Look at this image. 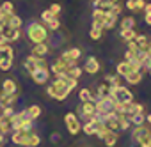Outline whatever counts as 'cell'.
Returning <instances> with one entry per match:
<instances>
[{
	"mask_svg": "<svg viewBox=\"0 0 151 147\" xmlns=\"http://www.w3.org/2000/svg\"><path fill=\"white\" fill-rule=\"evenodd\" d=\"M121 39L123 41H126V43H130V41H135V37H137V32H135V29L133 30H121Z\"/></svg>",
	"mask_w": 151,
	"mask_h": 147,
	"instance_id": "f546056e",
	"label": "cell"
},
{
	"mask_svg": "<svg viewBox=\"0 0 151 147\" xmlns=\"http://www.w3.org/2000/svg\"><path fill=\"white\" fill-rule=\"evenodd\" d=\"M13 60H14V50L7 43L2 44V46H0V69H2V71H9L13 67Z\"/></svg>",
	"mask_w": 151,
	"mask_h": 147,
	"instance_id": "277c9868",
	"label": "cell"
},
{
	"mask_svg": "<svg viewBox=\"0 0 151 147\" xmlns=\"http://www.w3.org/2000/svg\"><path fill=\"white\" fill-rule=\"evenodd\" d=\"M64 122H66V128L71 135H78L80 129H82V124H80V119L77 117V113H73V112H68L64 115Z\"/></svg>",
	"mask_w": 151,
	"mask_h": 147,
	"instance_id": "8992f818",
	"label": "cell"
},
{
	"mask_svg": "<svg viewBox=\"0 0 151 147\" xmlns=\"http://www.w3.org/2000/svg\"><path fill=\"white\" fill-rule=\"evenodd\" d=\"M48 51H50L48 43H39V44H34V46H32L30 55H34V57H46Z\"/></svg>",
	"mask_w": 151,
	"mask_h": 147,
	"instance_id": "ac0fdd59",
	"label": "cell"
},
{
	"mask_svg": "<svg viewBox=\"0 0 151 147\" xmlns=\"http://www.w3.org/2000/svg\"><path fill=\"white\" fill-rule=\"evenodd\" d=\"M48 36H50V30L46 29L45 23H41V21H32V23L27 25V37H29L30 43H34V44L46 43Z\"/></svg>",
	"mask_w": 151,
	"mask_h": 147,
	"instance_id": "6da1fadb",
	"label": "cell"
},
{
	"mask_svg": "<svg viewBox=\"0 0 151 147\" xmlns=\"http://www.w3.org/2000/svg\"><path fill=\"white\" fill-rule=\"evenodd\" d=\"M78 99H80V103H87V101H94V96H93V92L86 87V89H80Z\"/></svg>",
	"mask_w": 151,
	"mask_h": 147,
	"instance_id": "d4e9b609",
	"label": "cell"
},
{
	"mask_svg": "<svg viewBox=\"0 0 151 147\" xmlns=\"http://www.w3.org/2000/svg\"><path fill=\"white\" fill-rule=\"evenodd\" d=\"M151 133V129L144 124V126H135V129H133V133H132V138H133V142H137V143H140L142 142V138L146 136V135H149Z\"/></svg>",
	"mask_w": 151,
	"mask_h": 147,
	"instance_id": "2e32d148",
	"label": "cell"
},
{
	"mask_svg": "<svg viewBox=\"0 0 151 147\" xmlns=\"http://www.w3.org/2000/svg\"><path fill=\"white\" fill-rule=\"evenodd\" d=\"M66 73H68V75H69L71 78H77V80H78V78L82 76L84 69H82V67H78V66H73V67H69V69H68Z\"/></svg>",
	"mask_w": 151,
	"mask_h": 147,
	"instance_id": "d6a6232c",
	"label": "cell"
},
{
	"mask_svg": "<svg viewBox=\"0 0 151 147\" xmlns=\"http://www.w3.org/2000/svg\"><path fill=\"white\" fill-rule=\"evenodd\" d=\"M105 83H107L109 87H117V85H121V83H119V76H116V75H107V76H105Z\"/></svg>",
	"mask_w": 151,
	"mask_h": 147,
	"instance_id": "836d02e7",
	"label": "cell"
},
{
	"mask_svg": "<svg viewBox=\"0 0 151 147\" xmlns=\"http://www.w3.org/2000/svg\"><path fill=\"white\" fill-rule=\"evenodd\" d=\"M50 13H52L53 16H59V14H60V6H59V4H52V6H50Z\"/></svg>",
	"mask_w": 151,
	"mask_h": 147,
	"instance_id": "ee69618b",
	"label": "cell"
},
{
	"mask_svg": "<svg viewBox=\"0 0 151 147\" xmlns=\"http://www.w3.org/2000/svg\"><path fill=\"white\" fill-rule=\"evenodd\" d=\"M142 76H144V75H142L140 71H132L130 75H126L124 78H126V82H128L130 85H139V83L142 82Z\"/></svg>",
	"mask_w": 151,
	"mask_h": 147,
	"instance_id": "603a6c76",
	"label": "cell"
},
{
	"mask_svg": "<svg viewBox=\"0 0 151 147\" xmlns=\"http://www.w3.org/2000/svg\"><path fill=\"white\" fill-rule=\"evenodd\" d=\"M101 29H96V27H91V32H89V36H91V39H94V41H98V39H101Z\"/></svg>",
	"mask_w": 151,
	"mask_h": 147,
	"instance_id": "74e56055",
	"label": "cell"
},
{
	"mask_svg": "<svg viewBox=\"0 0 151 147\" xmlns=\"http://www.w3.org/2000/svg\"><path fill=\"white\" fill-rule=\"evenodd\" d=\"M2 91H4V92H16V82L11 80V78L4 80V82H2Z\"/></svg>",
	"mask_w": 151,
	"mask_h": 147,
	"instance_id": "f1b7e54d",
	"label": "cell"
},
{
	"mask_svg": "<svg viewBox=\"0 0 151 147\" xmlns=\"http://www.w3.org/2000/svg\"><path fill=\"white\" fill-rule=\"evenodd\" d=\"M25 110H27V115H29L30 121H34V119H37V117L41 115V108H39L37 105H30V106L25 108Z\"/></svg>",
	"mask_w": 151,
	"mask_h": 147,
	"instance_id": "83f0119b",
	"label": "cell"
},
{
	"mask_svg": "<svg viewBox=\"0 0 151 147\" xmlns=\"http://www.w3.org/2000/svg\"><path fill=\"white\" fill-rule=\"evenodd\" d=\"M25 121H29V115H27V110H22V112H14V115L11 117V124H13V129H18Z\"/></svg>",
	"mask_w": 151,
	"mask_h": 147,
	"instance_id": "e0dca14e",
	"label": "cell"
},
{
	"mask_svg": "<svg viewBox=\"0 0 151 147\" xmlns=\"http://www.w3.org/2000/svg\"><path fill=\"white\" fill-rule=\"evenodd\" d=\"M59 27H60V21H59V16H57V18H53L52 21H48V23H46V29H48V30H52V32H55V30H59Z\"/></svg>",
	"mask_w": 151,
	"mask_h": 147,
	"instance_id": "d590c367",
	"label": "cell"
},
{
	"mask_svg": "<svg viewBox=\"0 0 151 147\" xmlns=\"http://www.w3.org/2000/svg\"><path fill=\"white\" fill-rule=\"evenodd\" d=\"M2 44H6V39H4L2 36H0V46H2Z\"/></svg>",
	"mask_w": 151,
	"mask_h": 147,
	"instance_id": "f5cc1de1",
	"label": "cell"
},
{
	"mask_svg": "<svg viewBox=\"0 0 151 147\" xmlns=\"http://www.w3.org/2000/svg\"><path fill=\"white\" fill-rule=\"evenodd\" d=\"M94 103H96V113L98 115H105L109 112H114V108H116V101L109 94L103 96V98H100V99H96Z\"/></svg>",
	"mask_w": 151,
	"mask_h": 147,
	"instance_id": "5b68a950",
	"label": "cell"
},
{
	"mask_svg": "<svg viewBox=\"0 0 151 147\" xmlns=\"http://www.w3.org/2000/svg\"><path fill=\"white\" fill-rule=\"evenodd\" d=\"M116 73H117V76H126V75H130V73H132L130 62H126V60L119 62V64L116 66Z\"/></svg>",
	"mask_w": 151,
	"mask_h": 147,
	"instance_id": "7402d4cb",
	"label": "cell"
},
{
	"mask_svg": "<svg viewBox=\"0 0 151 147\" xmlns=\"http://www.w3.org/2000/svg\"><path fill=\"white\" fill-rule=\"evenodd\" d=\"M30 136H32V131H13L11 133V142L14 145L29 147L30 145Z\"/></svg>",
	"mask_w": 151,
	"mask_h": 147,
	"instance_id": "9c48e42d",
	"label": "cell"
},
{
	"mask_svg": "<svg viewBox=\"0 0 151 147\" xmlns=\"http://www.w3.org/2000/svg\"><path fill=\"white\" fill-rule=\"evenodd\" d=\"M2 18H4V14H2V11H0V21H2Z\"/></svg>",
	"mask_w": 151,
	"mask_h": 147,
	"instance_id": "db71d44e",
	"label": "cell"
},
{
	"mask_svg": "<svg viewBox=\"0 0 151 147\" xmlns=\"http://www.w3.org/2000/svg\"><path fill=\"white\" fill-rule=\"evenodd\" d=\"M84 71L87 75H98L100 73V62L96 57H87L86 64H84Z\"/></svg>",
	"mask_w": 151,
	"mask_h": 147,
	"instance_id": "9a60e30c",
	"label": "cell"
},
{
	"mask_svg": "<svg viewBox=\"0 0 151 147\" xmlns=\"http://www.w3.org/2000/svg\"><path fill=\"white\" fill-rule=\"evenodd\" d=\"M124 7H126V9H128L130 13H135V0H126Z\"/></svg>",
	"mask_w": 151,
	"mask_h": 147,
	"instance_id": "f6af8a7d",
	"label": "cell"
},
{
	"mask_svg": "<svg viewBox=\"0 0 151 147\" xmlns=\"http://www.w3.org/2000/svg\"><path fill=\"white\" fill-rule=\"evenodd\" d=\"M149 76H151V67H149Z\"/></svg>",
	"mask_w": 151,
	"mask_h": 147,
	"instance_id": "9f6ffc18",
	"label": "cell"
},
{
	"mask_svg": "<svg viewBox=\"0 0 151 147\" xmlns=\"http://www.w3.org/2000/svg\"><path fill=\"white\" fill-rule=\"evenodd\" d=\"M146 51H147V57H149V59H151V44H149V46H147V50H146Z\"/></svg>",
	"mask_w": 151,
	"mask_h": 147,
	"instance_id": "f907efd6",
	"label": "cell"
},
{
	"mask_svg": "<svg viewBox=\"0 0 151 147\" xmlns=\"http://www.w3.org/2000/svg\"><path fill=\"white\" fill-rule=\"evenodd\" d=\"M109 96L116 101V103H132L133 101V94L128 87L124 85H117V87H109Z\"/></svg>",
	"mask_w": 151,
	"mask_h": 147,
	"instance_id": "3957f363",
	"label": "cell"
},
{
	"mask_svg": "<svg viewBox=\"0 0 151 147\" xmlns=\"http://www.w3.org/2000/svg\"><path fill=\"white\" fill-rule=\"evenodd\" d=\"M107 94H109V85L103 82V83H100V85H98V99H100V98H103V96H107Z\"/></svg>",
	"mask_w": 151,
	"mask_h": 147,
	"instance_id": "f35d334b",
	"label": "cell"
},
{
	"mask_svg": "<svg viewBox=\"0 0 151 147\" xmlns=\"http://www.w3.org/2000/svg\"><path fill=\"white\" fill-rule=\"evenodd\" d=\"M146 121H147V122L151 124V113H147V115H146Z\"/></svg>",
	"mask_w": 151,
	"mask_h": 147,
	"instance_id": "816d5d0a",
	"label": "cell"
},
{
	"mask_svg": "<svg viewBox=\"0 0 151 147\" xmlns=\"http://www.w3.org/2000/svg\"><path fill=\"white\" fill-rule=\"evenodd\" d=\"M144 13H151V4H146V7H144Z\"/></svg>",
	"mask_w": 151,
	"mask_h": 147,
	"instance_id": "681fc988",
	"label": "cell"
},
{
	"mask_svg": "<svg viewBox=\"0 0 151 147\" xmlns=\"http://www.w3.org/2000/svg\"><path fill=\"white\" fill-rule=\"evenodd\" d=\"M73 66H77V64H69V62H66V60H62L60 57L59 59H55L53 62H52V73H53V76L55 75H59V73H66L69 67H73Z\"/></svg>",
	"mask_w": 151,
	"mask_h": 147,
	"instance_id": "4fadbf2b",
	"label": "cell"
},
{
	"mask_svg": "<svg viewBox=\"0 0 151 147\" xmlns=\"http://www.w3.org/2000/svg\"><path fill=\"white\" fill-rule=\"evenodd\" d=\"M18 101V92H4L0 91V108L13 106Z\"/></svg>",
	"mask_w": 151,
	"mask_h": 147,
	"instance_id": "7c38bea8",
	"label": "cell"
},
{
	"mask_svg": "<svg viewBox=\"0 0 151 147\" xmlns=\"http://www.w3.org/2000/svg\"><path fill=\"white\" fill-rule=\"evenodd\" d=\"M139 145H140V147H151V133H149V135H146Z\"/></svg>",
	"mask_w": 151,
	"mask_h": 147,
	"instance_id": "b9f144b4",
	"label": "cell"
},
{
	"mask_svg": "<svg viewBox=\"0 0 151 147\" xmlns=\"http://www.w3.org/2000/svg\"><path fill=\"white\" fill-rule=\"evenodd\" d=\"M69 89L66 87V83L62 82V80H59V78H55V82L52 83V85H48V89H46V94L50 96V98H53V99H57V101H64L68 96H69Z\"/></svg>",
	"mask_w": 151,
	"mask_h": 147,
	"instance_id": "7a4b0ae2",
	"label": "cell"
},
{
	"mask_svg": "<svg viewBox=\"0 0 151 147\" xmlns=\"http://www.w3.org/2000/svg\"><path fill=\"white\" fill-rule=\"evenodd\" d=\"M94 115H96V103H94V101H87V103H82V105H78L77 117L89 121V119H93Z\"/></svg>",
	"mask_w": 151,
	"mask_h": 147,
	"instance_id": "52a82bcc",
	"label": "cell"
},
{
	"mask_svg": "<svg viewBox=\"0 0 151 147\" xmlns=\"http://www.w3.org/2000/svg\"><path fill=\"white\" fill-rule=\"evenodd\" d=\"M128 121H130L132 124H135V126H144V124H146V117H144V113H135V115H132Z\"/></svg>",
	"mask_w": 151,
	"mask_h": 147,
	"instance_id": "1f68e13d",
	"label": "cell"
},
{
	"mask_svg": "<svg viewBox=\"0 0 151 147\" xmlns=\"http://www.w3.org/2000/svg\"><path fill=\"white\" fill-rule=\"evenodd\" d=\"M82 57V50L80 48H68L60 53V59L69 62V64H77V60Z\"/></svg>",
	"mask_w": 151,
	"mask_h": 147,
	"instance_id": "8fae6325",
	"label": "cell"
},
{
	"mask_svg": "<svg viewBox=\"0 0 151 147\" xmlns=\"http://www.w3.org/2000/svg\"><path fill=\"white\" fill-rule=\"evenodd\" d=\"M39 143H41V136H39L37 133H34V131H32V136H30V145H29V147H37Z\"/></svg>",
	"mask_w": 151,
	"mask_h": 147,
	"instance_id": "60d3db41",
	"label": "cell"
},
{
	"mask_svg": "<svg viewBox=\"0 0 151 147\" xmlns=\"http://www.w3.org/2000/svg\"><path fill=\"white\" fill-rule=\"evenodd\" d=\"M128 50H130V51H133V53H137L140 48L137 46V43H135V41H130V43H128Z\"/></svg>",
	"mask_w": 151,
	"mask_h": 147,
	"instance_id": "7dc6e473",
	"label": "cell"
},
{
	"mask_svg": "<svg viewBox=\"0 0 151 147\" xmlns=\"http://www.w3.org/2000/svg\"><path fill=\"white\" fill-rule=\"evenodd\" d=\"M117 138H119V135H117V133H114V131H110V133L103 138V142H105V145H107V147H114V145H116V142H117Z\"/></svg>",
	"mask_w": 151,
	"mask_h": 147,
	"instance_id": "4dcf8cb0",
	"label": "cell"
},
{
	"mask_svg": "<svg viewBox=\"0 0 151 147\" xmlns=\"http://www.w3.org/2000/svg\"><path fill=\"white\" fill-rule=\"evenodd\" d=\"M2 21L7 25V27H13V29H22V18L14 13V14H11V16H4L2 18Z\"/></svg>",
	"mask_w": 151,
	"mask_h": 147,
	"instance_id": "d6986e66",
	"label": "cell"
},
{
	"mask_svg": "<svg viewBox=\"0 0 151 147\" xmlns=\"http://www.w3.org/2000/svg\"><path fill=\"white\" fill-rule=\"evenodd\" d=\"M144 7H146V2H144V0H135V13H137V11H144Z\"/></svg>",
	"mask_w": 151,
	"mask_h": 147,
	"instance_id": "bcb514c9",
	"label": "cell"
},
{
	"mask_svg": "<svg viewBox=\"0 0 151 147\" xmlns=\"http://www.w3.org/2000/svg\"><path fill=\"white\" fill-rule=\"evenodd\" d=\"M135 29V18L133 16H124L121 20V30H133Z\"/></svg>",
	"mask_w": 151,
	"mask_h": 147,
	"instance_id": "cb8c5ba5",
	"label": "cell"
},
{
	"mask_svg": "<svg viewBox=\"0 0 151 147\" xmlns=\"http://www.w3.org/2000/svg\"><path fill=\"white\" fill-rule=\"evenodd\" d=\"M13 124H11V117H4L0 115V133L2 135H7V133H13Z\"/></svg>",
	"mask_w": 151,
	"mask_h": 147,
	"instance_id": "44dd1931",
	"label": "cell"
},
{
	"mask_svg": "<svg viewBox=\"0 0 151 147\" xmlns=\"http://www.w3.org/2000/svg\"><path fill=\"white\" fill-rule=\"evenodd\" d=\"M20 36H22V30L20 29H13V27H4V30H2V37L6 39V43H14V41H18L20 39Z\"/></svg>",
	"mask_w": 151,
	"mask_h": 147,
	"instance_id": "5bb4252c",
	"label": "cell"
},
{
	"mask_svg": "<svg viewBox=\"0 0 151 147\" xmlns=\"http://www.w3.org/2000/svg\"><path fill=\"white\" fill-rule=\"evenodd\" d=\"M53 18H57V16H53V14L50 13V9H45V11L41 13V20H43V23H45V25H46L48 21H52Z\"/></svg>",
	"mask_w": 151,
	"mask_h": 147,
	"instance_id": "8d00e7d4",
	"label": "cell"
},
{
	"mask_svg": "<svg viewBox=\"0 0 151 147\" xmlns=\"http://www.w3.org/2000/svg\"><path fill=\"white\" fill-rule=\"evenodd\" d=\"M109 133H110V129H109V128H107L103 122H101V124L98 126V129H96V136H98V138H101V140H103V138H105Z\"/></svg>",
	"mask_w": 151,
	"mask_h": 147,
	"instance_id": "e575fe53",
	"label": "cell"
},
{
	"mask_svg": "<svg viewBox=\"0 0 151 147\" xmlns=\"http://www.w3.org/2000/svg\"><path fill=\"white\" fill-rule=\"evenodd\" d=\"M135 43H137V46H139V48H142V50H147V46L151 44V43H149V39H147V36H144V34H137Z\"/></svg>",
	"mask_w": 151,
	"mask_h": 147,
	"instance_id": "4316f807",
	"label": "cell"
},
{
	"mask_svg": "<svg viewBox=\"0 0 151 147\" xmlns=\"http://www.w3.org/2000/svg\"><path fill=\"white\" fill-rule=\"evenodd\" d=\"M23 67H25L29 73H32V71L37 69V67H48V66H46V59H45V57L29 55V57H25V60H23Z\"/></svg>",
	"mask_w": 151,
	"mask_h": 147,
	"instance_id": "ba28073f",
	"label": "cell"
},
{
	"mask_svg": "<svg viewBox=\"0 0 151 147\" xmlns=\"http://www.w3.org/2000/svg\"><path fill=\"white\" fill-rule=\"evenodd\" d=\"M144 21H146V25L151 27V13H144Z\"/></svg>",
	"mask_w": 151,
	"mask_h": 147,
	"instance_id": "c3c4849f",
	"label": "cell"
},
{
	"mask_svg": "<svg viewBox=\"0 0 151 147\" xmlns=\"http://www.w3.org/2000/svg\"><path fill=\"white\" fill-rule=\"evenodd\" d=\"M117 126H119V129H128V128H130V121H128L126 117L119 115V119H117Z\"/></svg>",
	"mask_w": 151,
	"mask_h": 147,
	"instance_id": "ab89813d",
	"label": "cell"
},
{
	"mask_svg": "<svg viewBox=\"0 0 151 147\" xmlns=\"http://www.w3.org/2000/svg\"><path fill=\"white\" fill-rule=\"evenodd\" d=\"M30 78L37 85H45L48 82V78H50V71H48V67H37V69H34L30 73Z\"/></svg>",
	"mask_w": 151,
	"mask_h": 147,
	"instance_id": "30bf717a",
	"label": "cell"
},
{
	"mask_svg": "<svg viewBox=\"0 0 151 147\" xmlns=\"http://www.w3.org/2000/svg\"><path fill=\"white\" fill-rule=\"evenodd\" d=\"M112 2H114V4H116V2H119V0H112Z\"/></svg>",
	"mask_w": 151,
	"mask_h": 147,
	"instance_id": "11a10c76",
	"label": "cell"
},
{
	"mask_svg": "<svg viewBox=\"0 0 151 147\" xmlns=\"http://www.w3.org/2000/svg\"><path fill=\"white\" fill-rule=\"evenodd\" d=\"M0 115H4V117H13V115H14V110H13V106L2 108V113H0Z\"/></svg>",
	"mask_w": 151,
	"mask_h": 147,
	"instance_id": "7bdbcfd3",
	"label": "cell"
},
{
	"mask_svg": "<svg viewBox=\"0 0 151 147\" xmlns=\"http://www.w3.org/2000/svg\"><path fill=\"white\" fill-rule=\"evenodd\" d=\"M0 11H2L4 16H11V14H14V6H13V2H9V0L2 2V4H0Z\"/></svg>",
	"mask_w": 151,
	"mask_h": 147,
	"instance_id": "484cf974",
	"label": "cell"
},
{
	"mask_svg": "<svg viewBox=\"0 0 151 147\" xmlns=\"http://www.w3.org/2000/svg\"><path fill=\"white\" fill-rule=\"evenodd\" d=\"M116 23H117V14H114L112 11H107V13H105V20H103V30L114 29Z\"/></svg>",
	"mask_w": 151,
	"mask_h": 147,
	"instance_id": "ffe728a7",
	"label": "cell"
}]
</instances>
